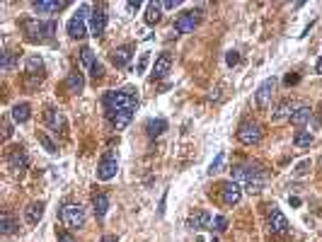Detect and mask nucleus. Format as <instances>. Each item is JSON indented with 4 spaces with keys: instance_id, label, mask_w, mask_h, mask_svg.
Instances as JSON below:
<instances>
[{
    "instance_id": "f257e3e1",
    "label": "nucleus",
    "mask_w": 322,
    "mask_h": 242,
    "mask_svg": "<svg viewBox=\"0 0 322 242\" xmlns=\"http://www.w3.org/2000/svg\"><path fill=\"white\" fill-rule=\"evenodd\" d=\"M233 182H238L240 187L245 189L247 194H259L264 189V175L259 167H252V165H238L233 167Z\"/></svg>"
},
{
    "instance_id": "f03ea898",
    "label": "nucleus",
    "mask_w": 322,
    "mask_h": 242,
    "mask_svg": "<svg viewBox=\"0 0 322 242\" xmlns=\"http://www.w3.org/2000/svg\"><path fill=\"white\" fill-rule=\"evenodd\" d=\"M102 104H104L107 111H126V109L136 111V107H138V97L133 94V90H128L126 87V90H119V92H104Z\"/></svg>"
},
{
    "instance_id": "7ed1b4c3",
    "label": "nucleus",
    "mask_w": 322,
    "mask_h": 242,
    "mask_svg": "<svg viewBox=\"0 0 322 242\" xmlns=\"http://www.w3.org/2000/svg\"><path fill=\"white\" fill-rule=\"evenodd\" d=\"M61 220L68 230H80L85 225V208L80 203H66L61 208Z\"/></svg>"
},
{
    "instance_id": "20e7f679",
    "label": "nucleus",
    "mask_w": 322,
    "mask_h": 242,
    "mask_svg": "<svg viewBox=\"0 0 322 242\" xmlns=\"http://www.w3.org/2000/svg\"><path fill=\"white\" fill-rule=\"evenodd\" d=\"M87 13H92V8L83 3V5L78 8V13L70 17V22H68V37L70 39H85V37H87V27H85Z\"/></svg>"
},
{
    "instance_id": "39448f33",
    "label": "nucleus",
    "mask_w": 322,
    "mask_h": 242,
    "mask_svg": "<svg viewBox=\"0 0 322 242\" xmlns=\"http://www.w3.org/2000/svg\"><path fill=\"white\" fill-rule=\"evenodd\" d=\"M262 136H264V131H262V126H259L257 121H245V124H240L238 141L242 146H257V143L262 141Z\"/></svg>"
},
{
    "instance_id": "423d86ee",
    "label": "nucleus",
    "mask_w": 322,
    "mask_h": 242,
    "mask_svg": "<svg viewBox=\"0 0 322 242\" xmlns=\"http://www.w3.org/2000/svg\"><path fill=\"white\" fill-rule=\"evenodd\" d=\"M29 39H51L56 34V22H39V20H27L25 22Z\"/></svg>"
},
{
    "instance_id": "0eeeda50",
    "label": "nucleus",
    "mask_w": 322,
    "mask_h": 242,
    "mask_svg": "<svg viewBox=\"0 0 322 242\" xmlns=\"http://www.w3.org/2000/svg\"><path fill=\"white\" fill-rule=\"evenodd\" d=\"M266 225H269V230H271L274 235H286V232L291 230L288 218L281 213L279 206H269V208H266Z\"/></svg>"
},
{
    "instance_id": "6e6552de",
    "label": "nucleus",
    "mask_w": 322,
    "mask_h": 242,
    "mask_svg": "<svg viewBox=\"0 0 322 242\" xmlns=\"http://www.w3.org/2000/svg\"><path fill=\"white\" fill-rule=\"evenodd\" d=\"M199 20H201V17H199L196 10H187V13H182L175 20V32H177V34H189V32L196 29Z\"/></svg>"
},
{
    "instance_id": "1a4fd4ad",
    "label": "nucleus",
    "mask_w": 322,
    "mask_h": 242,
    "mask_svg": "<svg viewBox=\"0 0 322 242\" xmlns=\"http://www.w3.org/2000/svg\"><path fill=\"white\" fill-rule=\"evenodd\" d=\"M221 199H223L225 206H238L240 199H242V187L238 182H223L221 184Z\"/></svg>"
},
{
    "instance_id": "9d476101",
    "label": "nucleus",
    "mask_w": 322,
    "mask_h": 242,
    "mask_svg": "<svg viewBox=\"0 0 322 242\" xmlns=\"http://www.w3.org/2000/svg\"><path fill=\"white\" fill-rule=\"evenodd\" d=\"M276 90V78H266L259 87H257V94H254V99H257V107L259 109H266L269 107V102H271V94Z\"/></svg>"
},
{
    "instance_id": "9b49d317",
    "label": "nucleus",
    "mask_w": 322,
    "mask_h": 242,
    "mask_svg": "<svg viewBox=\"0 0 322 242\" xmlns=\"http://www.w3.org/2000/svg\"><path fill=\"white\" fill-rule=\"evenodd\" d=\"M90 27H92V37H102L104 34V29H107V10H104V5L92 8V13H90Z\"/></svg>"
},
{
    "instance_id": "f8f14e48",
    "label": "nucleus",
    "mask_w": 322,
    "mask_h": 242,
    "mask_svg": "<svg viewBox=\"0 0 322 242\" xmlns=\"http://www.w3.org/2000/svg\"><path fill=\"white\" fill-rule=\"evenodd\" d=\"M116 172H119V162H116V158H112V155H107V158L97 165V179L99 182H109V179H114Z\"/></svg>"
},
{
    "instance_id": "ddd939ff",
    "label": "nucleus",
    "mask_w": 322,
    "mask_h": 242,
    "mask_svg": "<svg viewBox=\"0 0 322 242\" xmlns=\"http://www.w3.org/2000/svg\"><path fill=\"white\" fill-rule=\"evenodd\" d=\"M66 5H68L66 0H39V3H34L32 8H34L37 15H58Z\"/></svg>"
},
{
    "instance_id": "4468645a",
    "label": "nucleus",
    "mask_w": 322,
    "mask_h": 242,
    "mask_svg": "<svg viewBox=\"0 0 322 242\" xmlns=\"http://www.w3.org/2000/svg\"><path fill=\"white\" fill-rule=\"evenodd\" d=\"M107 119H109V124H112L116 131H121V129H126L128 124H131L133 111L131 109H126V111H107Z\"/></svg>"
},
{
    "instance_id": "2eb2a0df",
    "label": "nucleus",
    "mask_w": 322,
    "mask_h": 242,
    "mask_svg": "<svg viewBox=\"0 0 322 242\" xmlns=\"http://www.w3.org/2000/svg\"><path fill=\"white\" fill-rule=\"evenodd\" d=\"M8 162H10V170H13V172H17V175H22V172L29 167V158H27V153H25L22 148L15 150Z\"/></svg>"
},
{
    "instance_id": "dca6fc26",
    "label": "nucleus",
    "mask_w": 322,
    "mask_h": 242,
    "mask_svg": "<svg viewBox=\"0 0 322 242\" xmlns=\"http://www.w3.org/2000/svg\"><path fill=\"white\" fill-rule=\"evenodd\" d=\"M209 223H211V213L201 208V211H194V213L189 215V220H187V228L204 230V228H209Z\"/></svg>"
},
{
    "instance_id": "f3484780",
    "label": "nucleus",
    "mask_w": 322,
    "mask_h": 242,
    "mask_svg": "<svg viewBox=\"0 0 322 242\" xmlns=\"http://www.w3.org/2000/svg\"><path fill=\"white\" fill-rule=\"evenodd\" d=\"M293 111H295L293 102H291V99H283V102L276 104L274 114H271V121H274V124H279V121H283V119H291V114H293Z\"/></svg>"
},
{
    "instance_id": "a211bd4d",
    "label": "nucleus",
    "mask_w": 322,
    "mask_h": 242,
    "mask_svg": "<svg viewBox=\"0 0 322 242\" xmlns=\"http://www.w3.org/2000/svg\"><path fill=\"white\" fill-rule=\"evenodd\" d=\"M44 208H46V203L44 201H32L27 206V211H25V218H27L29 225H37L39 220L44 218Z\"/></svg>"
},
{
    "instance_id": "6ab92c4d",
    "label": "nucleus",
    "mask_w": 322,
    "mask_h": 242,
    "mask_svg": "<svg viewBox=\"0 0 322 242\" xmlns=\"http://www.w3.org/2000/svg\"><path fill=\"white\" fill-rule=\"evenodd\" d=\"M310 119H312V109L305 107V104H300V107H295V111L291 114V119L288 121H291L293 126H305Z\"/></svg>"
},
{
    "instance_id": "aec40b11",
    "label": "nucleus",
    "mask_w": 322,
    "mask_h": 242,
    "mask_svg": "<svg viewBox=\"0 0 322 242\" xmlns=\"http://www.w3.org/2000/svg\"><path fill=\"white\" fill-rule=\"evenodd\" d=\"M92 211H95V215L102 220V218L107 215V211H109V196H107V194H95V196H92Z\"/></svg>"
},
{
    "instance_id": "412c9836",
    "label": "nucleus",
    "mask_w": 322,
    "mask_h": 242,
    "mask_svg": "<svg viewBox=\"0 0 322 242\" xmlns=\"http://www.w3.org/2000/svg\"><path fill=\"white\" fill-rule=\"evenodd\" d=\"M170 68H172V58H170V54L157 56V61H155V66H153V78H165V75L170 73Z\"/></svg>"
},
{
    "instance_id": "4be33fe9",
    "label": "nucleus",
    "mask_w": 322,
    "mask_h": 242,
    "mask_svg": "<svg viewBox=\"0 0 322 242\" xmlns=\"http://www.w3.org/2000/svg\"><path fill=\"white\" fill-rule=\"evenodd\" d=\"M46 121H49V129L58 134V131H63L66 129V121H63V114L58 111V109H49L46 111Z\"/></svg>"
},
{
    "instance_id": "5701e85b",
    "label": "nucleus",
    "mask_w": 322,
    "mask_h": 242,
    "mask_svg": "<svg viewBox=\"0 0 322 242\" xmlns=\"http://www.w3.org/2000/svg\"><path fill=\"white\" fill-rule=\"evenodd\" d=\"M160 17H163V8H160V3H148L145 5V25L148 27H153L160 22Z\"/></svg>"
},
{
    "instance_id": "b1692460",
    "label": "nucleus",
    "mask_w": 322,
    "mask_h": 242,
    "mask_svg": "<svg viewBox=\"0 0 322 242\" xmlns=\"http://www.w3.org/2000/svg\"><path fill=\"white\" fill-rule=\"evenodd\" d=\"M128 58H131V46H119V49H114L112 51V63L116 68L126 66Z\"/></svg>"
},
{
    "instance_id": "393cba45",
    "label": "nucleus",
    "mask_w": 322,
    "mask_h": 242,
    "mask_svg": "<svg viewBox=\"0 0 322 242\" xmlns=\"http://www.w3.org/2000/svg\"><path fill=\"white\" fill-rule=\"evenodd\" d=\"M29 116H32V107H29L27 102L15 104V107H13V121H17V124H25V121H29Z\"/></svg>"
},
{
    "instance_id": "a878e982",
    "label": "nucleus",
    "mask_w": 322,
    "mask_h": 242,
    "mask_svg": "<svg viewBox=\"0 0 322 242\" xmlns=\"http://www.w3.org/2000/svg\"><path fill=\"white\" fill-rule=\"evenodd\" d=\"M66 85H68L70 92H83V87H85L83 73H80V70H73V73L68 75V80H66Z\"/></svg>"
},
{
    "instance_id": "bb28decb",
    "label": "nucleus",
    "mask_w": 322,
    "mask_h": 242,
    "mask_svg": "<svg viewBox=\"0 0 322 242\" xmlns=\"http://www.w3.org/2000/svg\"><path fill=\"white\" fill-rule=\"evenodd\" d=\"M165 129H168V121H165V119H150V121H148V126H145V131H148V136H150V138L160 136Z\"/></svg>"
},
{
    "instance_id": "cd10ccee",
    "label": "nucleus",
    "mask_w": 322,
    "mask_h": 242,
    "mask_svg": "<svg viewBox=\"0 0 322 242\" xmlns=\"http://www.w3.org/2000/svg\"><path fill=\"white\" fill-rule=\"evenodd\" d=\"M312 141H315V138H312L310 131H298V134L293 136V146L295 148H310V146H312Z\"/></svg>"
},
{
    "instance_id": "c85d7f7f",
    "label": "nucleus",
    "mask_w": 322,
    "mask_h": 242,
    "mask_svg": "<svg viewBox=\"0 0 322 242\" xmlns=\"http://www.w3.org/2000/svg\"><path fill=\"white\" fill-rule=\"evenodd\" d=\"M80 63H83V68H90V70H92V66L97 63L95 51H92L90 46H83V49H80Z\"/></svg>"
},
{
    "instance_id": "c756f323",
    "label": "nucleus",
    "mask_w": 322,
    "mask_h": 242,
    "mask_svg": "<svg viewBox=\"0 0 322 242\" xmlns=\"http://www.w3.org/2000/svg\"><path fill=\"white\" fill-rule=\"evenodd\" d=\"M15 228H17V223H15V218L10 213H3V218H0V230L5 232V235H13Z\"/></svg>"
},
{
    "instance_id": "7c9ffc66",
    "label": "nucleus",
    "mask_w": 322,
    "mask_h": 242,
    "mask_svg": "<svg viewBox=\"0 0 322 242\" xmlns=\"http://www.w3.org/2000/svg\"><path fill=\"white\" fill-rule=\"evenodd\" d=\"M42 68H44V61L39 58V56H29L27 58V73L29 75H37Z\"/></svg>"
},
{
    "instance_id": "2f4dec72",
    "label": "nucleus",
    "mask_w": 322,
    "mask_h": 242,
    "mask_svg": "<svg viewBox=\"0 0 322 242\" xmlns=\"http://www.w3.org/2000/svg\"><path fill=\"white\" fill-rule=\"evenodd\" d=\"M223 162H225V153L221 150L218 155H216V160L211 162V167H209V175H216V172H221V167H223Z\"/></svg>"
},
{
    "instance_id": "473e14b6",
    "label": "nucleus",
    "mask_w": 322,
    "mask_h": 242,
    "mask_svg": "<svg viewBox=\"0 0 322 242\" xmlns=\"http://www.w3.org/2000/svg\"><path fill=\"white\" fill-rule=\"evenodd\" d=\"M37 138H39V143H42V146L49 150V153H56V143H54L49 136L44 134V131H39V134H37Z\"/></svg>"
},
{
    "instance_id": "72a5a7b5",
    "label": "nucleus",
    "mask_w": 322,
    "mask_h": 242,
    "mask_svg": "<svg viewBox=\"0 0 322 242\" xmlns=\"http://www.w3.org/2000/svg\"><path fill=\"white\" fill-rule=\"evenodd\" d=\"M13 68H15V54L13 51H3V70L10 73Z\"/></svg>"
},
{
    "instance_id": "f704fd0d",
    "label": "nucleus",
    "mask_w": 322,
    "mask_h": 242,
    "mask_svg": "<svg viewBox=\"0 0 322 242\" xmlns=\"http://www.w3.org/2000/svg\"><path fill=\"white\" fill-rule=\"evenodd\" d=\"M148 63H150V56H148V54H140L138 63H136V73H145V68H148Z\"/></svg>"
},
{
    "instance_id": "c9c22d12",
    "label": "nucleus",
    "mask_w": 322,
    "mask_h": 242,
    "mask_svg": "<svg viewBox=\"0 0 322 242\" xmlns=\"http://www.w3.org/2000/svg\"><path fill=\"white\" fill-rule=\"evenodd\" d=\"M213 225H216L218 232H223V230L228 228V218H225V215H216V218H213Z\"/></svg>"
},
{
    "instance_id": "e433bc0d",
    "label": "nucleus",
    "mask_w": 322,
    "mask_h": 242,
    "mask_svg": "<svg viewBox=\"0 0 322 242\" xmlns=\"http://www.w3.org/2000/svg\"><path fill=\"white\" fill-rule=\"evenodd\" d=\"M225 63H228L230 68L238 66V63H240V54H238V51H228V54H225Z\"/></svg>"
},
{
    "instance_id": "4c0bfd02",
    "label": "nucleus",
    "mask_w": 322,
    "mask_h": 242,
    "mask_svg": "<svg viewBox=\"0 0 322 242\" xmlns=\"http://www.w3.org/2000/svg\"><path fill=\"white\" fill-rule=\"evenodd\" d=\"M308 170H310V160H303V162H298V167H295V177H303V175H308Z\"/></svg>"
},
{
    "instance_id": "58836bf2",
    "label": "nucleus",
    "mask_w": 322,
    "mask_h": 242,
    "mask_svg": "<svg viewBox=\"0 0 322 242\" xmlns=\"http://www.w3.org/2000/svg\"><path fill=\"white\" fill-rule=\"evenodd\" d=\"M102 73H104V68L99 66V63H95V66H92V70H90V75H92L95 80H97V78H102Z\"/></svg>"
},
{
    "instance_id": "ea45409f",
    "label": "nucleus",
    "mask_w": 322,
    "mask_h": 242,
    "mask_svg": "<svg viewBox=\"0 0 322 242\" xmlns=\"http://www.w3.org/2000/svg\"><path fill=\"white\" fill-rule=\"evenodd\" d=\"M177 5H180V0H168V3H160V8H163V10H175Z\"/></svg>"
},
{
    "instance_id": "a19ab883",
    "label": "nucleus",
    "mask_w": 322,
    "mask_h": 242,
    "mask_svg": "<svg viewBox=\"0 0 322 242\" xmlns=\"http://www.w3.org/2000/svg\"><path fill=\"white\" fill-rule=\"evenodd\" d=\"M58 242H75V240H73V235H70V232H63V235L58 237Z\"/></svg>"
},
{
    "instance_id": "79ce46f5",
    "label": "nucleus",
    "mask_w": 322,
    "mask_h": 242,
    "mask_svg": "<svg viewBox=\"0 0 322 242\" xmlns=\"http://www.w3.org/2000/svg\"><path fill=\"white\" fill-rule=\"evenodd\" d=\"M126 8L131 10V13H133V10H138V8H140V3H138V0H136V3L131 0V3H126Z\"/></svg>"
},
{
    "instance_id": "37998d69",
    "label": "nucleus",
    "mask_w": 322,
    "mask_h": 242,
    "mask_svg": "<svg viewBox=\"0 0 322 242\" xmlns=\"http://www.w3.org/2000/svg\"><path fill=\"white\" fill-rule=\"evenodd\" d=\"M291 82H298V75H286V85H291Z\"/></svg>"
},
{
    "instance_id": "c03bdc74",
    "label": "nucleus",
    "mask_w": 322,
    "mask_h": 242,
    "mask_svg": "<svg viewBox=\"0 0 322 242\" xmlns=\"http://www.w3.org/2000/svg\"><path fill=\"white\" fill-rule=\"evenodd\" d=\"M13 136V126L10 124H5V138H10Z\"/></svg>"
},
{
    "instance_id": "a18cd8bd",
    "label": "nucleus",
    "mask_w": 322,
    "mask_h": 242,
    "mask_svg": "<svg viewBox=\"0 0 322 242\" xmlns=\"http://www.w3.org/2000/svg\"><path fill=\"white\" fill-rule=\"evenodd\" d=\"M102 242H119V240H116L114 235H104V237H102Z\"/></svg>"
},
{
    "instance_id": "49530a36",
    "label": "nucleus",
    "mask_w": 322,
    "mask_h": 242,
    "mask_svg": "<svg viewBox=\"0 0 322 242\" xmlns=\"http://www.w3.org/2000/svg\"><path fill=\"white\" fill-rule=\"evenodd\" d=\"M288 201H291V206H300V199H298V196H291Z\"/></svg>"
},
{
    "instance_id": "de8ad7c7",
    "label": "nucleus",
    "mask_w": 322,
    "mask_h": 242,
    "mask_svg": "<svg viewBox=\"0 0 322 242\" xmlns=\"http://www.w3.org/2000/svg\"><path fill=\"white\" fill-rule=\"evenodd\" d=\"M315 70L322 75V58H317V63H315Z\"/></svg>"
}]
</instances>
